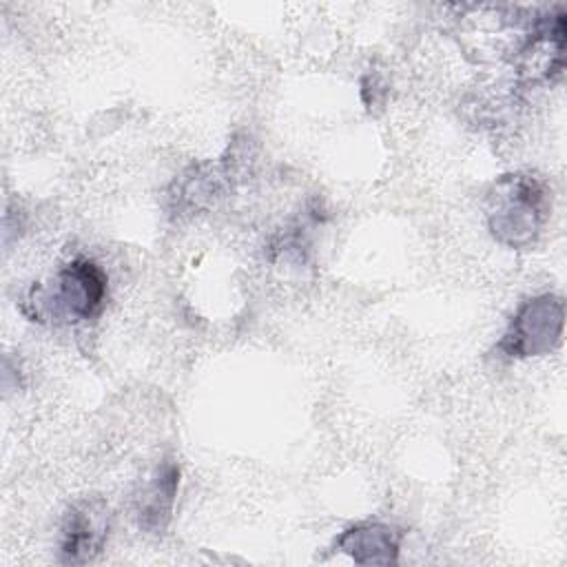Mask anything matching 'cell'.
Listing matches in <instances>:
<instances>
[{
    "instance_id": "6da1fadb",
    "label": "cell",
    "mask_w": 567,
    "mask_h": 567,
    "mask_svg": "<svg viewBox=\"0 0 567 567\" xmlns=\"http://www.w3.org/2000/svg\"><path fill=\"white\" fill-rule=\"evenodd\" d=\"M109 295V277L89 257H75L60 268L51 286L33 284L22 312L40 323H78L95 319Z\"/></svg>"
},
{
    "instance_id": "7a4b0ae2",
    "label": "cell",
    "mask_w": 567,
    "mask_h": 567,
    "mask_svg": "<svg viewBox=\"0 0 567 567\" xmlns=\"http://www.w3.org/2000/svg\"><path fill=\"white\" fill-rule=\"evenodd\" d=\"M547 219L545 186L523 173L494 182L487 195V226L492 237L507 248H527L536 241Z\"/></svg>"
},
{
    "instance_id": "3957f363",
    "label": "cell",
    "mask_w": 567,
    "mask_h": 567,
    "mask_svg": "<svg viewBox=\"0 0 567 567\" xmlns=\"http://www.w3.org/2000/svg\"><path fill=\"white\" fill-rule=\"evenodd\" d=\"M565 326V301L558 295H538L516 310L496 350L512 359L543 357L558 348Z\"/></svg>"
},
{
    "instance_id": "277c9868",
    "label": "cell",
    "mask_w": 567,
    "mask_h": 567,
    "mask_svg": "<svg viewBox=\"0 0 567 567\" xmlns=\"http://www.w3.org/2000/svg\"><path fill=\"white\" fill-rule=\"evenodd\" d=\"M109 527H111V516L102 498H84L71 505L62 523V538H60L62 563L82 565L93 560L106 545Z\"/></svg>"
},
{
    "instance_id": "5b68a950",
    "label": "cell",
    "mask_w": 567,
    "mask_h": 567,
    "mask_svg": "<svg viewBox=\"0 0 567 567\" xmlns=\"http://www.w3.org/2000/svg\"><path fill=\"white\" fill-rule=\"evenodd\" d=\"M179 487V465L166 458L142 492L135 498V516L137 525L148 534H162L173 516V505Z\"/></svg>"
},
{
    "instance_id": "8992f818",
    "label": "cell",
    "mask_w": 567,
    "mask_h": 567,
    "mask_svg": "<svg viewBox=\"0 0 567 567\" xmlns=\"http://www.w3.org/2000/svg\"><path fill=\"white\" fill-rule=\"evenodd\" d=\"M401 532L385 523H359L341 532L334 547L357 565H394L399 560Z\"/></svg>"
}]
</instances>
